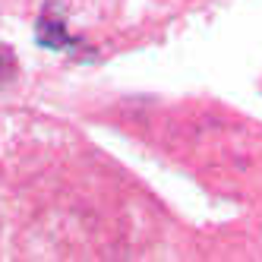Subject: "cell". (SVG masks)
<instances>
[]
</instances>
